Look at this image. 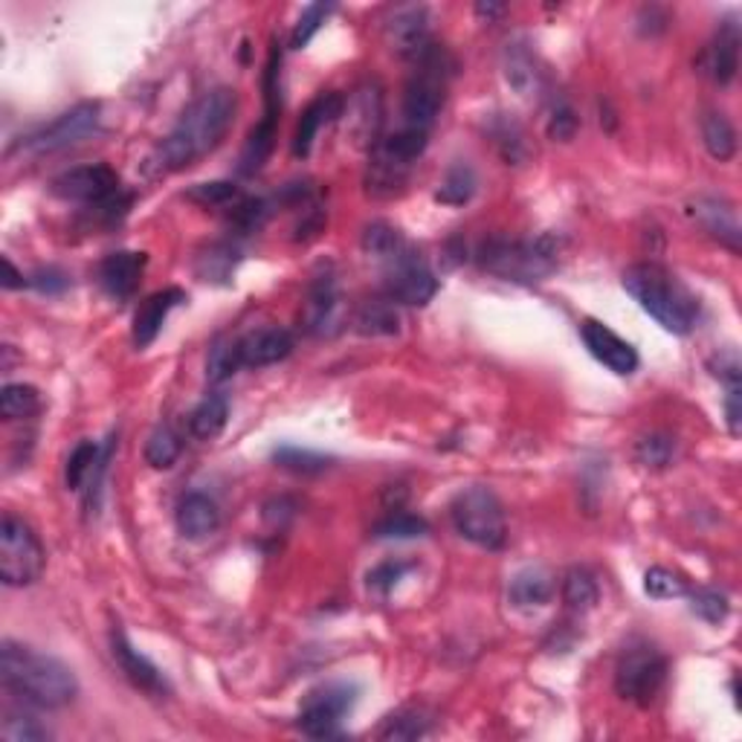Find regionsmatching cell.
I'll return each mask as SVG.
<instances>
[{
  "label": "cell",
  "instance_id": "obj_5",
  "mask_svg": "<svg viewBox=\"0 0 742 742\" xmlns=\"http://www.w3.org/2000/svg\"><path fill=\"white\" fill-rule=\"evenodd\" d=\"M49 192L61 198V201L81 203L105 218L108 224L120 221L131 206V194L122 189L120 175L105 166V162H97V166H76V169L61 171L58 178H53L49 183Z\"/></svg>",
  "mask_w": 742,
  "mask_h": 742
},
{
  "label": "cell",
  "instance_id": "obj_29",
  "mask_svg": "<svg viewBox=\"0 0 742 742\" xmlns=\"http://www.w3.org/2000/svg\"><path fill=\"white\" fill-rule=\"evenodd\" d=\"M226 420H229V401L221 392H212L189 412V436L201 438V441H212L224 432Z\"/></svg>",
  "mask_w": 742,
  "mask_h": 742
},
{
  "label": "cell",
  "instance_id": "obj_43",
  "mask_svg": "<svg viewBox=\"0 0 742 742\" xmlns=\"http://www.w3.org/2000/svg\"><path fill=\"white\" fill-rule=\"evenodd\" d=\"M0 737L7 742H47L49 731L41 726L33 713H21V710H9L3 726H0Z\"/></svg>",
  "mask_w": 742,
  "mask_h": 742
},
{
  "label": "cell",
  "instance_id": "obj_28",
  "mask_svg": "<svg viewBox=\"0 0 742 742\" xmlns=\"http://www.w3.org/2000/svg\"><path fill=\"white\" fill-rule=\"evenodd\" d=\"M355 331L363 337H392L401 331V316L392 299H369L357 307Z\"/></svg>",
  "mask_w": 742,
  "mask_h": 742
},
{
  "label": "cell",
  "instance_id": "obj_54",
  "mask_svg": "<svg viewBox=\"0 0 742 742\" xmlns=\"http://www.w3.org/2000/svg\"><path fill=\"white\" fill-rule=\"evenodd\" d=\"M3 270H7V279H3V288L7 291H18V288H26V276L18 273V267L9 259H3Z\"/></svg>",
  "mask_w": 742,
  "mask_h": 742
},
{
  "label": "cell",
  "instance_id": "obj_24",
  "mask_svg": "<svg viewBox=\"0 0 742 742\" xmlns=\"http://www.w3.org/2000/svg\"><path fill=\"white\" fill-rule=\"evenodd\" d=\"M178 531L183 533L186 540H210L212 533L221 528V510L218 502L206 496V493H186L183 499L178 502Z\"/></svg>",
  "mask_w": 742,
  "mask_h": 742
},
{
  "label": "cell",
  "instance_id": "obj_50",
  "mask_svg": "<svg viewBox=\"0 0 742 742\" xmlns=\"http://www.w3.org/2000/svg\"><path fill=\"white\" fill-rule=\"evenodd\" d=\"M26 288H35V291L41 293H61L70 288V279H67L61 270L47 267V270H38V273L26 276Z\"/></svg>",
  "mask_w": 742,
  "mask_h": 742
},
{
  "label": "cell",
  "instance_id": "obj_4",
  "mask_svg": "<svg viewBox=\"0 0 742 742\" xmlns=\"http://www.w3.org/2000/svg\"><path fill=\"white\" fill-rule=\"evenodd\" d=\"M556 252H560V244H556L554 235L491 238L479 247L476 261L482 265V270L499 276L505 282L533 284L554 273Z\"/></svg>",
  "mask_w": 742,
  "mask_h": 742
},
{
  "label": "cell",
  "instance_id": "obj_2",
  "mask_svg": "<svg viewBox=\"0 0 742 742\" xmlns=\"http://www.w3.org/2000/svg\"><path fill=\"white\" fill-rule=\"evenodd\" d=\"M0 682L18 702L41 710L67 708L79 696V678L61 659L9 638L0 644Z\"/></svg>",
  "mask_w": 742,
  "mask_h": 742
},
{
  "label": "cell",
  "instance_id": "obj_8",
  "mask_svg": "<svg viewBox=\"0 0 742 742\" xmlns=\"http://www.w3.org/2000/svg\"><path fill=\"white\" fill-rule=\"evenodd\" d=\"M450 519L456 531L479 549L499 551L508 542L505 508H502L499 496L484 484H473L452 499Z\"/></svg>",
  "mask_w": 742,
  "mask_h": 742
},
{
  "label": "cell",
  "instance_id": "obj_13",
  "mask_svg": "<svg viewBox=\"0 0 742 742\" xmlns=\"http://www.w3.org/2000/svg\"><path fill=\"white\" fill-rule=\"evenodd\" d=\"M99 125H102V108L99 102H81V105L70 108L61 116L38 128L35 134L21 143L24 151L33 154H56L67 151V148L88 143L90 137H97Z\"/></svg>",
  "mask_w": 742,
  "mask_h": 742
},
{
  "label": "cell",
  "instance_id": "obj_21",
  "mask_svg": "<svg viewBox=\"0 0 742 742\" xmlns=\"http://www.w3.org/2000/svg\"><path fill=\"white\" fill-rule=\"evenodd\" d=\"M148 256L146 252H134V250H120L111 252L102 259L99 265V284H102V291L113 299H131L137 293L139 279L146 273Z\"/></svg>",
  "mask_w": 742,
  "mask_h": 742
},
{
  "label": "cell",
  "instance_id": "obj_23",
  "mask_svg": "<svg viewBox=\"0 0 742 742\" xmlns=\"http://www.w3.org/2000/svg\"><path fill=\"white\" fill-rule=\"evenodd\" d=\"M186 302V293L180 288H166V291H157L137 307L134 314V328H131V339L137 348H148L157 339V334L162 331V323L169 319V314L175 307H180Z\"/></svg>",
  "mask_w": 742,
  "mask_h": 742
},
{
  "label": "cell",
  "instance_id": "obj_3",
  "mask_svg": "<svg viewBox=\"0 0 742 742\" xmlns=\"http://www.w3.org/2000/svg\"><path fill=\"white\" fill-rule=\"evenodd\" d=\"M623 291L630 293L638 307L653 316L664 331L676 334V337L694 331L696 319H699V302L667 267L653 265V261L627 267Z\"/></svg>",
  "mask_w": 742,
  "mask_h": 742
},
{
  "label": "cell",
  "instance_id": "obj_49",
  "mask_svg": "<svg viewBox=\"0 0 742 742\" xmlns=\"http://www.w3.org/2000/svg\"><path fill=\"white\" fill-rule=\"evenodd\" d=\"M690 609L708 623H722L728 618L731 606H728V597L722 592L702 586V589L690 592Z\"/></svg>",
  "mask_w": 742,
  "mask_h": 742
},
{
  "label": "cell",
  "instance_id": "obj_1",
  "mask_svg": "<svg viewBox=\"0 0 742 742\" xmlns=\"http://www.w3.org/2000/svg\"><path fill=\"white\" fill-rule=\"evenodd\" d=\"M238 111V97L229 88H212L180 113L178 125L157 146V166L162 171H183L203 160L224 143Z\"/></svg>",
  "mask_w": 742,
  "mask_h": 742
},
{
  "label": "cell",
  "instance_id": "obj_22",
  "mask_svg": "<svg viewBox=\"0 0 742 742\" xmlns=\"http://www.w3.org/2000/svg\"><path fill=\"white\" fill-rule=\"evenodd\" d=\"M111 653H113V659H116V664H120L122 673L128 676L131 685L139 687V690H146V694H154V696L169 694L166 676H162L160 670L148 662L146 655L139 653L137 647L131 644L128 636H125L122 630L111 632Z\"/></svg>",
  "mask_w": 742,
  "mask_h": 742
},
{
  "label": "cell",
  "instance_id": "obj_41",
  "mask_svg": "<svg viewBox=\"0 0 742 742\" xmlns=\"http://www.w3.org/2000/svg\"><path fill=\"white\" fill-rule=\"evenodd\" d=\"M238 369H241V363H238V348H235V339L233 337L215 339L210 348V357H206V378H210V383L218 386V383L233 378Z\"/></svg>",
  "mask_w": 742,
  "mask_h": 742
},
{
  "label": "cell",
  "instance_id": "obj_19",
  "mask_svg": "<svg viewBox=\"0 0 742 742\" xmlns=\"http://www.w3.org/2000/svg\"><path fill=\"white\" fill-rule=\"evenodd\" d=\"M342 116H346L348 134L357 146H378L380 125H383V90H380V85H363L357 90L351 102H346V108H342Z\"/></svg>",
  "mask_w": 742,
  "mask_h": 742
},
{
  "label": "cell",
  "instance_id": "obj_9",
  "mask_svg": "<svg viewBox=\"0 0 742 742\" xmlns=\"http://www.w3.org/2000/svg\"><path fill=\"white\" fill-rule=\"evenodd\" d=\"M664 682H667V659L659 647L650 641H632L623 647L621 659L615 664V690L621 699L638 708H650L655 696L662 694Z\"/></svg>",
  "mask_w": 742,
  "mask_h": 742
},
{
  "label": "cell",
  "instance_id": "obj_10",
  "mask_svg": "<svg viewBox=\"0 0 742 742\" xmlns=\"http://www.w3.org/2000/svg\"><path fill=\"white\" fill-rule=\"evenodd\" d=\"M44 546H41L38 533L30 528L15 514H3L0 519V581L12 589H24L33 586L44 574Z\"/></svg>",
  "mask_w": 742,
  "mask_h": 742
},
{
  "label": "cell",
  "instance_id": "obj_6",
  "mask_svg": "<svg viewBox=\"0 0 742 742\" xmlns=\"http://www.w3.org/2000/svg\"><path fill=\"white\" fill-rule=\"evenodd\" d=\"M429 134L427 131L401 128L389 137H380L378 146L371 148L369 171H366V186L374 198H395L409 180L412 166L420 160V154L427 151Z\"/></svg>",
  "mask_w": 742,
  "mask_h": 742
},
{
  "label": "cell",
  "instance_id": "obj_44",
  "mask_svg": "<svg viewBox=\"0 0 742 742\" xmlns=\"http://www.w3.org/2000/svg\"><path fill=\"white\" fill-rule=\"evenodd\" d=\"M493 146L499 148V154L508 162H522L528 146H525V131L519 128L514 120H496L491 125Z\"/></svg>",
  "mask_w": 742,
  "mask_h": 742
},
{
  "label": "cell",
  "instance_id": "obj_52",
  "mask_svg": "<svg viewBox=\"0 0 742 742\" xmlns=\"http://www.w3.org/2000/svg\"><path fill=\"white\" fill-rule=\"evenodd\" d=\"M406 572H409V565L406 563L378 565L374 572H369V586H374V589H380V592H389L397 581H401V577H404Z\"/></svg>",
  "mask_w": 742,
  "mask_h": 742
},
{
  "label": "cell",
  "instance_id": "obj_15",
  "mask_svg": "<svg viewBox=\"0 0 742 742\" xmlns=\"http://www.w3.org/2000/svg\"><path fill=\"white\" fill-rule=\"evenodd\" d=\"M383 35H386V44L395 49L397 56L418 61V58L432 47L427 7H397L395 12L386 18Z\"/></svg>",
  "mask_w": 742,
  "mask_h": 742
},
{
  "label": "cell",
  "instance_id": "obj_55",
  "mask_svg": "<svg viewBox=\"0 0 742 742\" xmlns=\"http://www.w3.org/2000/svg\"><path fill=\"white\" fill-rule=\"evenodd\" d=\"M502 12H505V7H496V3H479L476 7V15L482 18H496L502 15Z\"/></svg>",
  "mask_w": 742,
  "mask_h": 742
},
{
  "label": "cell",
  "instance_id": "obj_38",
  "mask_svg": "<svg viewBox=\"0 0 742 742\" xmlns=\"http://www.w3.org/2000/svg\"><path fill=\"white\" fill-rule=\"evenodd\" d=\"M432 726V719L418 708H404L386 717L383 728H380V740H418Z\"/></svg>",
  "mask_w": 742,
  "mask_h": 742
},
{
  "label": "cell",
  "instance_id": "obj_37",
  "mask_svg": "<svg viewBox=\"0 0 742 742\" xmlns=\"http://www.w3.org/2000/svg\"><path fill=\"white\" fill-rule=\"evenodd\" d=\"M273 461L282 470H291L296 476H316V473H325L331 468V456H323V452L302 450V447L284 445L273 452Z\"/></svg>",
  "mask_w": 742,
  "mask_h": 742
},
{
  "label": "cell",
  "instance_id": "obj_32",
  "mask_svg": "<svg viewBox=\"0 0 742 742\" xmlns=\"http://www.w3.org/2000/svg\"><path fill=\"white\" fill-rule=\"evenodd\" d=\"M702 143L713 160L728 162L737 154V131L722 111H708L702 116Z\"/></svg>",
  "mask_w": 742,
  "mask_h": 742
},
{
  "label": "cell",
  "instance_id": "obj_17",
  "mask_svg": "<svg viewBox=\"0 0 742 742\" xmlns=\"http://www.w3.org/2000/svg\"><path fill=\"white\" fill-rule=\"evenodd\" d=\"M339 325V288L331 270L314 276L307 284L305 311H302V328L311 337H328Z\"/></svg>",
  "mask_w": 742,
  "mask_h": 742
},
{
  "label": "cell",
  "instance_id": "obj_12",
  "mask_svg": "<svg viewBox=\"0 0 742 742\" xmlns=\"http://www.w3.org/2000/svg\"><path fill=\"white\" fill-rule=\"evenodd\" d=\"M357 702L355 685H323L305 696L299 708V731L311 740H334L342 734V719Z\"/></svg>",
  "mask_w": 742,
  "mask_h": 742
},
{
  "label": "cell",
  "instance_id": "obj_36",
  "mask_svg": "<svg viewBox=\"0 0 742 742\" xmlns=\"http://www.w3.org/2000/svg\"><path fill=\"white\" fill-rule=\"evenodd\" d=\"M41 395L30 383H7L0 392V415L7 420H26L38 415Z\"/></svg>",
  "mask_w": 742,
  "mask_h": 742
},
{
  "label": "cell",
  "instance_id": "obj_34",
  "mask_svg": "<svg viewBox=\"0 0 742 742\" xmlns=\"http://www.w3.org/2000/svg\"><path fill=\"white\" fill-rule=\"evenodd\" d=\"M476 186L479 178L476 171H473V166H468V162H456V166L447 169L445 180L438 186L436 201L447 203V206H464V203L476 194Z\"/></svg>",
  "mask_w": 742,
  "mask_h": 742
},
{
  "label": "cell",
  "instance_id": "obj_35",
  "mask_svg": "<svg viewBox=\"0 0 742 742\" xmlns=\"http://www.w3.org/2000/svg\"><path fill=\"white\" fill-rule=\"evenodd\" d=\"M180 452H183V438H180V432L171 427V424H160V427L148 436L146 445L148 468L154 470L175 468V461L180 459Z\"/></svg>",
  "mask_w": 742,
  "mask_h": 742
},
{
  "label": "cell",
  "instance_id": "obj_48",
  "mask_svg": "<svg viewBox=\"0 0 742 742\" xmlns=\"http://www.w3.org/2000/svg\"><path fill=\"white\" fill-rule=\"evenodd\" d=\"M577 128H581V116H577V111L572 108V102L563 97L554 99V105H551L549 113V125H546L549 137L560 139V143H569V139H574Z\"/></svg>",
  "mask_w": 742,
  "mask_h": 742
},
{
  "label": "cell",
  "instance_id": "obj_18",
  "mask_svg": "<svg viewBox=\"0 0 742 742\" xmlns=\"http://www.w3.org/2000/svg\"><path fill=\"white\" fill-rule=\"evenodd\" d=\"M293 334L279 325H267V328H252L244 337L235 339L238 348V363L241 369H265V366L282 363L293 355Z\"/></svg>",
  "mask_w": 742,
  "mask_h": 742
},
{
  "label": "cell",
  "instance_id": "obj_42",
  "mask_svg": "<svg viewBox=\"0 0 742 742\" xmlns=\"http://www.w3.org/2000/svg\"><path fill=\"white\" fill-rule=\"evenodd\" d=\"M676 456V441L667 432H650L636 445L638 464H644L647 470H664Z\"/></svg>",
  "mask_w": 742,
  "mask_h": 742
},
{
  "label": "cell",
  "instance_id": "obj_31",
  "mask_svg": "<svg viewBox=\"0 0 742 742\" xmlns=\"http://www.w3.org/2000/svg\"><path fill=\"white\" fill-rule=\"evenodd\" d=\"M508 597L514 606L531 609V606H546L554 597V581L542 569H522V572L510 581Z\"/></svg>",
  "mask_w": 742,
  "mask_h": 742
},
{
  "label": "cell",
  "instance_id": "obj_51",
  "mask_svg": "<svg viewBox=\"0 0 742 742\" xmlns=\"http://www.w3.org/2000/svg\"><path fill=\"white\" fill-rule=\"evenodd\" d=\"M710 371L717 374L719 380H726V386H740V357L737 351H722L710 360Z\"/></svg>",
  "mask_w": 742,
  "mask_h": 742
},
{
  "label": "cell",
  "instance_id": "obj_30",
  "mask_svg": "<svg viewBox=\"0 0 742 742\" xmlns=\"http://www.w3.org/2000/svg\"><path fill=\"white\" fill-rule=\"evenodd\" d=\"M505 79L519 97H533L542 90V70L522 44H508L505 49Z\"/></svg>",
  "mask_w": 742,
  "mask_h": 742
},
{
  "label": "cell",
  "instance_id": "obj_20",
  "mask_svg": "<svg viewBox=\"0 0 742 742\" xmlns=\"http://www.w3.org/2000/svg\"><path fill=\"white\" fill-rule=\"evenodd\" d=\"M690 215H694L696 224L702 226L713 241H719L731 252L742 250V229L740 218H737L734 203L726 201V198L702 194V198H696V201L690 203Z\"/></svg>",
  "mask_w": 742,
  "mask_h": 742
},
{
  "label": "cell",
  "instance_id": "obj_11",
  "mask_svg": "<svg viewBox=\"0 0 742 742\" xmlns=\"http://www.w3.org/2000/svg\"><path fill=\"white\" fill-rule=\"evenodd\" d=\"M380 265H383V293L395 305L420 307L432 302V296L438 293V279L432 267L409 241Z\"/></svg>",
  "mask_w": 742,
  "mask_h": 742
},
{
  "label": "cell",
  "instance_id": "obj_16",
  "mask_svg": "<svg viewBox=\"0 0 742 742\" xmlns=\"http://www.w3.org/2000/svg\"><path fill=\"white\" fill-rule=\"evenodd\" d=\"M740 24L734 18H728V21H722L717 35L710 38L708 47L702 49L699 61H696L699 74L713 81V85H722V88L731 85L737 79V70H740Z\"/></svg>",
  "mask_w": 742,
  "mask_h": 742
},
{
  "label": "cell",
  "instance_id": "obj_33",
  "mask_svg": "<svg viewBox=\"0 0 742 742\" xmlns=\"http://www.w3.org/2000/svg\"><path fill=\"white\" fill-rule=\"evenodd\" d=\"M560 595H563V604L572 609V612H589L595 609L597 597V583L592 577V572L581 569V565H574L569 572L563 574V583H560Z\"/></svg>",
  "mask_w": 742,
  "mask_h": 742
},
{
  "label": "cell",
  "instance_id": "obj_53",
  "mask_svg": "<svg viewBox=\"0 0 742 742\" xmlns=\"http://www.w3.org/2000/svg\"><path fill=\"white\" fill-rule=\"evenodd\" d=\"M726 415H728V429H731V436H740V420H742V389L740 386H728L726 395Z\"/></svg>",
  "mask_w": 742,
  "mask_h": 742
},
{
  "label": "cell",
  "instance_id": "obj_26",
  "mask_svg": "<svg viewBox=\"0 0 742 742\" xmlns=\"http://www.w3.org/2000/svg\"><path fill=\"white\" fill-rule=\"evenodd\" d=\"M276 125H279V111L276 108H265V120L250 131V137L244 143L241 157H238V171L244 178H252L265 169L267 157L276 146Z\"/></svg>",
  "mask_w": 742,
  "mask_h": 742
},
{
  "label": "cell",
  "instance_id": "obj_39",
  "mask_svg": "<svg viewBox=\"0 0 742 742\" xmlns=\"http://www.w3.org/2000/svg\"><path fill=\"white\" fill-rule=\"evenodd\" d=\"M99 459H102V447H99L97 441H81V445H76V450L70 452V459H67V468H65L67 487H70V491H81V487H88Z\"/></svg>",
  "mask_w": 742,
  "mask_h": 742
},
{
  "label": "cell",
  "instance_id": "obj_46",
  "mask_svg": "<svg viewBox=\"0 0 742 742\" xmlns=\"http://www.w3.org/2000/svg\"><path fill=\"white\" fill-rule=\"evenodd\" d=\"M331 12H334V3H311V7H305V12L299 15V24L293 26L291 47L305 49L307 44L314 41V35L323 30L325 18L331 15Z\"/></svg>",
  "mask_w": 742,
  "mask_h": 742
},
{
  "label": "cell",
  "instance_id": "obj_7",
  "mask_svg": "<svg viewBox=\"0 0 742 742\" xmlns=\"http://www.w3.org/2000/svg\"><path fill=\"white\" fill-rule=\"evenodd\" d=\"M415 65H418V70L406 81L404 90V128L427 131L429 134L438 113H441V105H445L447 79H450L456 65L438 44H432Z\"/></svg>",
  "mask_w": 742,
  "mask_h": 742
},
{
  "label": "cell",
  "instance_id": "obj_47",
  "mask_svg": "<svg viewBox=\"0 0 742 742\" xmlns=\"http://www.w3.org/2000/svg\"><path fill=\"white\" fill-rule=\"evenodd\" d=\"M186 198L194 203H201V206H233L241 192H238V186L229 183V180H212V183H194Z\"/></svg>",
  "mask_w": 742,
  "mask_h": 742
},
{
  "label": "cell",
  "instance_id": "obj_25",
  "mask_svg": "<svg viewBox=\"0 0 742 742\" xmlns=\"http://www.w3.org/2000/svg\"><path fill=\"white\" fill-rule=\"evenodd\" d=\"M342 108H346V99L339 93H319V97L305 108L302 120L296 125V137H293V154L296 157H307L311 148H314L316 134L323 131V125L334 122L337 116H342Z\"/></svg>",
  "mask_w": 742,
  "mask_h": 742
},
{
  "label": "cell",
  "instance_id": "obj_40",
  "mask_svg": "<svg viewBox=\"0 0 742 742\" xmlns=\"http://www.w3.org/2000/svg\"><path fill=\"white\" fill-rule=\"evenodd\" d=\"M429 531L427 519L415 517L409 510H395V514H389L386 519H380L374 525V537L378 540H412V537H424Z\"/></svg>",
  "mask_w": 742,
  "mask_h": 742
},
{
  "label": "cell",
  "instance_id": "obj_45",
  "mask_svg": "<svg viewBox=\"0 0 742 742\" xmlns=\"http://www.w3.org/2000/svg\"><path fill=\"white\" fill-rule=\"evenodd\" d=\"M644 592L650 597H655V600H670V597L687 595V583L682 574L670 572L664 565H653L644 574Z\"/></svg>",
  "mask_w": 742,
  "mask_h": 742
},
{
  "label": "cell",
  "instance_id": "obj_27",
  "mask_svg": "<svg viewBox=\"0 0 742 742\" xmlns=\"http://www.w3.org/2000/svg\"><path fill=\"white\" fill-rule=\"evenodd\" d=\"M241 261V247L235 241H215L194 259V273L201 276L203 282L212 284H229L235 267Z\"/></svg>",
  "mask_w": 742,
  "mask_h": 742
},
{
  "label": "cell",
  "instance_id": "obj_14",
  "mask_svg": "<svg viewBox=\"0 0 742 742\" xmlns=\"http://www.w3.org/2000/svg\"><path fill=\"white\" fill-rule=\"evenodd\" d=\"M581 339L586 351L595 357L597 363L606 366L612 374H621V378H630L638 369V351L632 348V342H627L623 337L609 328V325L597 323V319H583L581 325Z\"/></svg>",
  "mask_w": 742,
  "mask_h": 742
}]
</instances>
